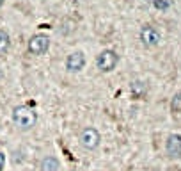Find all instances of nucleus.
<instances>
[{
  "mask_svg": "<svg viewBox=\"0 0 181 171\" xmlns=\"http://www.w3.org/2000/svg\"><path fill=\"white\" fill-rule=\"evenodd\" d=\"M99 141H101V136L96 128L87 127L80 132V144H82L85 150H96L99 146Z\"/></svg>",
  "mask_w": 181,
  "mask_h": 171,
  "instance_id": "3",
  "label": "nucleus"
},
{
  "mask_svg": "<svg viewBox=\"0 0 181 171\" xmlns=\"http://www.w3.org/2000/svg\"><path fill=\"white\" fill-rule=\"evenodd\" d=\"M153 6L156 7V9H167V7H170V0H153Z\"/></svg>",
  "mask_w": 181,
  "mask_h": 171,
  "instance_id": "12",
  "label": "nucleus"
},
{
  "mask_svg": "<svg viewBox=\"0 0 181 171\" xmlns=\"http://www.w3.org/2000/svg\"><path fill=\"white\" fill-rule=\"evenodd\" d=\"M11 46V38H9V34L7 30L4 29H0V54H6L7 50Z\"/></svg>",
  "mask_w": 181,
  "mask_h": 171,
  "instance_id": "9",
  "label": "nucleus"
},
{
  "mask_svg": "<svg viewBox=\"0 0 181 171\" xmlns=\"http://www.w3.org/2000/svg\"><path fill=\"white\" fill-rule=\"evenodd\" d=\"M50 48V38L44 34H36L28 41V52L34 55H43Z\"/></svg>",
  "mask_w": 181,
  "mask_h": 171,
  "instance_id": "4",
  "label": "nucleus"
},
{
  "mask_svg": "<svg viewBox=\"0 0 181 171\" xmlns=\"http://www.w3.org/2000/svg\"><path fill=\"white\" fill-rule=\"evenodd\" d=\"M170 107H172V110H174V112H181V91L174 94V98H172V104H170Z\"/></svg>",
  "mask_w": 181,
  "mask_h": 171,
  "instance_id": "11",
  "label": "nucleus"
},
{
  "mask_svg": "<svg viewBox=\"0 0 181 171\" xmlns=\"http://www.w3.org/2000/svg\"><path fill=\"white\" fill-rule=\"evenodd\" d=\"M165 150H167V155L172 157V159L181 157V136H178V134L169 136L167 144H165Z\"/></svg>",
  "mask_w": 181,
  "mask_h": 171,
  "instance_id": "7",
  "label": "nucleus"
},
{
  "mask_svg": "<svg viewBox=\"0 0 181 171\" xmlns=\"http://www.w3.org/2000/svg\"><path fill=\"white\" fill-rule=\"evenodd\" d=\"M4 164H6V155L0 153V171L4 169Z\"/></svg>",
  "mask_w": 181,
  "mask_h": 171,
  "instance_id": "13",
  "label": "nucleus"
},
{
  "mask_svg": "<svg viewBox=\"0 0 181 171\" xmlns=\"http://www.w3.org/2000/svg\"><path fill=\"white\" fill-rule=\"evenodd\" d=\"M83 66H85V55H83V52H80V50L71 52V54L66 57V70L68 72L78 73Z\"/></svg>",
  "mask_w": 181,
  "mask_h": 171,
  "instance_id": "6",
  "label": "nucleus"
},
{
  "mask_svg": "<svg viewBox=\"0 0 181 171\" xmlns=\"http://www.w3.org/2000/svg\"><path fill=\"white\" fill-rule=\"evenodd\" d=\"M60 164L55 157H46V159L41 162V171H59Z\"/></svg>",
  "mask_w": 181,
  "mask_h": 171,
  "instance_id": "8",
  "label": "nucleus"
},
{
  "mask_svg": "<svg viewBox=\"0 0 181 171\" xmlns=\"http://www.w3.org/2000/svg\"><path fill=\"white\" fill-rule=\"evenodd\" d=\"M132 91H133V94H135V98H140V96L146 93V86H144L142 82H133Z\"/></svg>",
  "mask_w": 181,
  "mask_h": 171,
  "instance_id": "10",
  "label": "nucleus"
},
{
  "mask_svg": "<svg viewBox=\"0 0 181 171\" xmlns=\"http://www.w3.org/2000/svg\"><path fill=\"white\" fill-rule=\"evenodd\" d=\"M13 121L20 130H30L38 121V114L27 105H18L13 109Z\"/></svg>",
  "mask_w": 181,
  "mask_h": 171,
  "instance_id": "1",
  "label": "nucleus"
},
{
  "mask_svg": "<svg viewBox=\"0 0 181 171\" xmlns=\"http://www.w3.org/2000/svg\"><path fill=\"white\" fill-rule=\"evenodd\" d=\"M117 62H119V55L115 54L114 50H103V52H99L98 57H96V68L103 73L114 72L115 66H117Z\"/></svg>",
  "mask_w": 181,
  "mask_h": 171,
  "instance_id": "2",
  "label": "nucleus"
},
{
  "mask_svg": "<svg viewBox=\"0 0 181 171\" xmlns=\"http://www.w3.org/2000/svg\"><path fill=\"white\" fill-rule=\"evenodd\" d=\"M2 4H4V0H0V6H2Z\"/></svg>",
  "mask_w": 181,
  "mask_h": 171,
  "instance_id": "14",
  "label": "nucleus"
},
{
  "mask_svg": "<svg viewBox=\"0 0 181 171\" xmlns=\"http://www.w3.org/2000/svg\"><path fill=\"white\" fill-rule=\"evenodd\" d=\"M138 38L142 41L146 46H154V45H158L162 41V34L158 32V29H154L153 25H144L140 29V34H138Z\"/></svg>",
  "mask_w": 181,
  "mask_h": 171,
  "instance_id": "5",
  "label": "nucleus"
}]
</instances>
